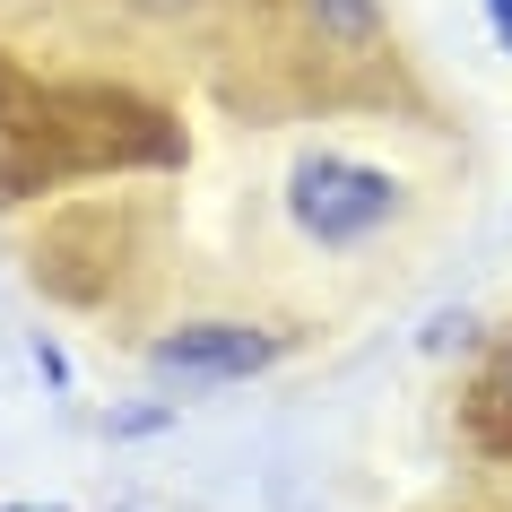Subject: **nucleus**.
Here are the masks:
<instances>
[{"instance_id":"1","label":"nucleus","mask_w":512,"mask_h":512,"mask_svg":"<svg viewBox=\"0 0 512 512\" xmlns=\"http://www.w3.org/2000/svg\"><path fill=\"white\" fill-rule=\"evenodd\" d=\"M287 217H296L304 243H322V252H356V243H374L382 226L400 217V174L322 148V157H304L296 174H287Z\"/></svg>"},{"instance_id":"7","label":"nucleus","mask_w":512,"mask_h":512,"mask_svg":"<svg viewBox=\"0 0 512 512\" xmlns=\"http://www.w3.org/2000/svg\"><path fill=\"white\" fill-rule=\"evenodd\" d=\"M0 512H70V504H0Z\"/></svg>"},{"instance_id":"2","label":"nucleus","mask_w":512,"mask_h":512,"mask_svg":"<svg viewBox=\"0 0 512 512\" xmlns=\"http://www.w3.org/2000/svg\"><path fill=\"white\" fill-rule=\"evenodd\" d=\"M287 348H296V339H287V330H261V322H174V330H157V339L139 348V365L157 382H183V391H217V382L270 374Z\"/></svg>"},{"instance_id":"6","label":"nucleus","mask_w":512,"mask_h":512,"mask_svg":"<svg viewBox=\"0 0 512 512\" xmlns=\"http://www.w3.org/2000/svg\"><path fill=\"white\" fill-rule=\"evenodd\" d=\"M486 18H495V44L512 53V0H486Z\"/></svg>"},{"instance_id":"3","label":"nucleus","mask_w":512,"mask_h":512,"mask_svg":"<svg viewBox=\"0 0 512 512\" xmlns=\"http://www.w3.org/2000/svg\"><path fill=\"white\" fill-rule=\"evenodd\" d=\"M469 426H486L478 434L486 460H512V330L486 348V374L469 382Z\"/></svg>"},{"instance_id":"4","label":"nucleus","mask_w":512,"mask_h":512,"mask_svg":"<svg viewBox=\"0 0 512 512\" xmlns=\"http://www.w3.org/2000/svg\"><path fill=\"white\" fill-rule=\"evenodd\" d=\"M304 27H313V44L356 61V53L382 44V0H304Z\"/></svg>"},{"instance_id":"5","label":"nucleus","mask_w":512,"mask_h":512,"mask_svg":"<svg viewBox=\"0 0 512 512\" xmlns=\"http://www.w3.org/2000/svg\"><path fill=\"white\" fill-rule=\"evenodd\" d=\"M35 365H44V382H70V356H61L44 330H35Z\"/></svg>"}]
</instances>
